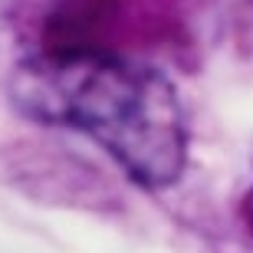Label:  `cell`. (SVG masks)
Masks as SVG:
<instances>
[{"mask_svg": "<svg viewBox=\"0 0 253 253\" xmlns=\"http://www.w3.org/2000/svg\"><path fill=\"white\" fill-rule=\"evenodd\" d=\"M240 217H244V224H247V230L253 234V188L244 194V201H240Z\"/></svg>", "mask_w": 253, "mask_h": 253, "instance_id": "obj_2", "label": "cell"}, {"mask_svg": "<svg viewBox=\"0 0 253 253\" xmlns=\"http://www.w3.org/2000/svg\"><path fill=\"white\" fill-rule=\"evenodd\" d=\"M10 99L33 122L92 138L145 191L174 188L188 168V115L155 66L95 46H49L17 63Z\"/></svg>", "mask_w": 253, "mask_h": 253, "instance_id": "obj_1", "label": "cell"}]
</instances>
